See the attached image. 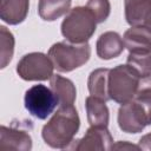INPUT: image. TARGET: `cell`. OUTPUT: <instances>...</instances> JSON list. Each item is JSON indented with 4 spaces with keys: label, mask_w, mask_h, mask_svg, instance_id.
I'll return each mask as SVG.
<instances>
[{
    "label": "cell",
    "mask_w": 151,
    "mask_h": 151,
    "mask_svg": "<svg viewBox=\"0 0 151 151\" xmlns=\"http://www.w3.org/2000/svg\"><path fill=\"white\" fill-rule=\"evenodd\" d=\"M80 127V118L77 109L72 106H59L58 111L44 125L41 137L53 149H67Z\"/></svg>",
    "instance_id": "6da1fadb"
},
{
    "label": "cell",
    "mask_w": 151,
    "mask_h": 151,
    "mask_svg": "<svg viewBox=\"0 0 151 151\" xmlns=\"http://www.w3.org/2000/svg\"><path fill=\"white\" fill-rule=\"evenodd\" d=\"M118 125L123 132L139 133L151 125V94H137L122 104L118 110Z\"/></svg>",
    "instance_id": "7a4b0ae2"
},
{
    "label": "cell",
    "mask_w": 151,
    "mask_h": 151,
    "mask_svg": "<svg viewBox=\"0 0 151 151\" xmlns=\"http://www.w3.org/2000/svg\"><path fill=\"white\" fill-rule=\"evenodd\" d=\"M97 20L86 6H77L70 9L61 22V34L73 44L87 42L96 32Z\"/></svg>",
    "instance_id": "3957f363"
},
{
    "label": "cell",
    "mask_w": 151,
    "mask_h": 151,
    "mask_svg": "<svg viewBox=\"0 0 151 151\" xmlns=\"http://www.w3.org/2000/svg\"><path fill=\"white\" fill-rule=\"evenodd\" d=\"M47 55L57 71L67 73L88 61L91 57V47L87 42L73 44L67 40L59 41L50 47Z\"/></svg>",
    "instance_id": "277c9868"
},
{
    "label": "cell",
    "mask_w": 151,
    "mask_h": 151,
    "mask_svg": "<svg viewBox=\"0 0 151 151\" xmlns=\"http://www.w3.org/2000/svg\"><path fill=\"white\" fill-rule=\"evenodd\" d=\"M140 77L127 64L117 65L109 73V96L110 99L125 104L132 100L138 91Z\"/></svg>",
    "instance_id": "5b68a950"
},
{
    "label": "cell",
    "mask_w": 151,
    "mask_h": 151,
    "mask_svg": "<svg viewBox=\"0 0 151 151\" xmlns=\"http://www.w3.org/2000/svg\"><path fill=\"white\" fill-rule=\"evenodd\" d=\"M54 65L48 55L41 52L25 54L17 65V73L27 81H41L51 79Z\"/></svg>",
    "instance_id": "8992f818"
},
{
    "label": "cell",
    "mask_w": 151,
    "mask_h": 151,
    "mask_svg": "<svg viewBox=\"0 0 151 151\" xmlns=\"http://www.w3.org/2000/svg\"><path fill=\"white\" fill-rule=\"evenodd\" d=\"M25 107L26 110L38 119H46L53 113L58 105V99L54 96L52 88L42 84L33 85L25 93Z\"/></svg>",
    "instance_id": "52a82bcc"
},
{
    "label": "cell",
    "mask_w": 151,
    "mask_h": 151,
    "mask_svg": "<svg viewBox=\"0 0 151 151\" xmlns=\"http://www.w3.org/2000/svg\"><path fill=\"white\" fill-rule=\"evenodd\" d=\"M76 142L73 149L78 151H109L113 146V138L106 126H91L84 137Z\"/></svg>",
    "instance_id": "ba28073f"
},
{
    "label": "cell",
    "mask_w": 151,
    "mask_h": 151,
    "mask_svg": "<svg viewBox=\"0 0 151 151\" xmlns=\"http://www.w3.org/2000/svg\"><path fill=\"white\" fill-rule=\"evenodd\" d=\"M0 149L29 151L32 149V138L26 130L5 125L0 126Z\"/></svg>",
    "instance_id": "9c48e42d"
},
{
    "label": "cell",
    "mask_w": 151,
    "mask_h": 151,
    "mask_svg": "<svg viewBox=\"0 0 151 151\" xmlns=\"http://www.w3.org/2000/svg\"><path fill=\"white\" fill-rule=\"evenodd\" d=\"M123 41L130 53H151V32L144 26H131Z\"/></svg>",
    "instance_id": "30bf717a"
},
{
    "label": "cell",
    "mask_w": 151,
    "mask_h": 151,
    "mask_svg": "<svg viewBox=\"0 0 151 151\" xmlns=\"http://www.w3.org/2000/svg\"><path fill=\"white\" fill-rule=\"evenodd\" d=\"M125 48L122 37L113 31L103 33L96 44L97 55L103 60H110L119 57Z\"/></svg>",
    "instance_id": "8fae6325"
},
{
    "label": "cell",
    "mask_w": 151,
    "mask_h": 151,
    "mask_svg": "<svg viewBox=\"0 0 151 151\" xmlns=\"http://www.w3.org/2000/svg\"><path fill=\"white\" fill-rule=\"evenodd\" d=\"M29 9V0H0V19L8 25L21 24Z\"/></svg>",
    "instance_id": "7c38bea8"
},
{
    "label": "cell",
    "mask_w": 151,
    "mask_h": 151,
    "mask_svg": "<svg viewBox=\"0 0 151 151\" xmlns=\"http://www.w3.org/2000/svg\"><path fill=\"white\" fill-rule=\"evenodd\" d=\"M124 11L130 26H144L151 17V0H124Z\"/></svg>",
    "instance_id": "4fadbf2b"
},
{
    "label": "cell",
    "mask_w": 151,
    "mask_h": 151,
    "mask_svg": "<svg viewBox=\"0 0 151 151\" xmlns=\"http://www.w3.org/2000/svg\"><path fill=\"white\" fill-rule=\"evenodd\" d=\"M50 85L58 99L59 106H72L74 104L77 98V90L72 80L59 74H53L50 79Z\"/></svg>",
    "instance_id": "5bb4252c"
},
{
    "label": "cell",
    "mask_w": 151,
    "mask_h": 151,
    "mask_svg": "<svg viewBox=\"0 0 151 151\" xmlns=\"http://www.w3.org/2000/svg\"><path fill=\"white\" fill-rule=\"evenodd\" d=\"M85 109H86L87 120L91 126L107 127L110 120V112L105 100L97 98L94 96H88L85 99Z\"/></svg>",
    "instance_id": "9a60e30c"
},
{
    "label": "cell",
    "mask_w": 151,
    "mask_h": 151,
    "mask_svg": "<svg viewBox=\"0 0 151 151\" xmlns=\"http://www.w3.org/2000/svg\"><path fill=\"white\" fill-rule=\"evenodd\" d=\"M109 73L110 68H96L88 76L87 87L91 96L105 101L111 100L109 96Z\"/></svg>",
    "instance_id": "2e32d148"
},
{
    "label": "cell",
    "mask_w": 151,
    "mask_h": 151,
    "mask_svg": "<svg viewBox=\"0 0 151 151\" xmlns=\"http://www.w3.org/2000/svg\"><path fill=\"white\" fill-rule=\"evenodd\" d=\"M71 0H39L38 13L45 21H54L70 11Z\"/></svg>",
    "instance_id": "e0dca14e"
},
{
    "label": "cell",
    "mask_w": 151,
    "mask_h": 151,
    "mask_svg": "<svg viewBox=\"0 0 151 151\" xmlns=\"http://www.w3.org/2000/svg\"><path fill=\"white\" fill-rule=\"evenodd\" d=\"M14 37L5 26H0V67L5 68L12 60L14 53Z\"/></svg>",
    "instance_id": "ac0fdd59"
},
{
    "label": "cell",
    "mask_w": 151,
    "mask_h": 151,
    "mask_svg": "<svg viewBox=\"0 0 151 151\" xmlns=\"http://www.w3.org/2000/svg\"><path fill=\"white\" fill-rule=\"evenodd\" d=\"M126 64L131 66L140 78L151 74V53H130Z\"/></svg>",
    "instance_id": "d6986e66"
},
{
    "label": "cell",
    "mask_w": 151,
    "mask_h": 151,
    "mask_svg": "<svg viewBox=\"0 0 151 151\" xmlns=\"http://www.w3.org/2000/svg\"><path fill=\"white\" fill-rule=\"evenodd\" d=\"M86 7L93 13L97 22H104L111 12V4L109 0H88Z\"/></svg>",
    "instance_id": "ffe728a7"
},
{
    "label": "cell",
    "mask_w": 151,
    "mask_h": 151,
    "mask_svg": "<svg viewBox=\"0 0 151 151\" xmlns=\"http://www.w3.org/2000/svg\"><path fill=\"white\" fill-rule=\"evenodd\" d=\"M137 94H151V74L140 78Z\"/></svg>",
    "instance_id": "44dd1931"
},
{
    "label": "cell",
    "mask_w": 151,
    "mask_h": 151,
    "mask_svg": "<svg viewBox=\"0 0 151 151\" xmlns=\"http://www.w3.org/2000/svg\"><path fill=\"white\" fill-rule=\"evenodd\" d=\"M138 146L142 150H151V132L143 136L139 142H138Z\"/></svg>",
    "instance_id": "7402d4cb"
},
{
    "label": "cell",
    "mask_w": 151,
    "mask_h": 151,
    "mask_svg": "<svg viewBox=\"0 0 151 151\" xmlns=\"http://www.w3.org/2000/svg\"><path fill=\"white\" fill-rule=\"evenodd\" d=\"M112 149H134V150H139V146L138 145H133V144H130L127 142H118L117 144H113Z\"/></svg>",
    "instance_id": "603a6c76"
},
{
    "label": "cell",
    "mask_w": 151,
    "mask_h": 151,
    "mask_svg": "<svg viewBox=\"0 0 151 151\" xmlns=\"http://www.w3.org/2000/svg\"><path fill=\"white\" fill-rule=\"evenodd\" d=\"M144 27H145V28H147V29H149V31L151 32V17H150V19H149V20H147V21L145 22Z\"/></svg>",
    "instance_id": "cb8c5ba5"
}]
</instances>
